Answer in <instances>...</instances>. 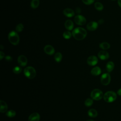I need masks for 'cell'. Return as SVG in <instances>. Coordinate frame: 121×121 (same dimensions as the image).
<instances>
[{"label": "cell", "instance_id": "6da1fadb", "mask_svg": "<svg viewBox=\"0 0 121 121\" xmlns=\"http://www.w3.org/2000/svg\"><path fill=\"white\" fill-rule=\"evenodd\" d=\"M72 35L75 39L77 40H82L86 37L87 32L84 28L78 27L75 28L72 31Z\"/></svg>", "mask_w": 121, "mask_h": 121}, {"label": "cell", "instance_id": "7a4b0ae2", "mask_svg": "<svg viewBox=\"0 0 121 121\" xmlns=\"http://www.w3.org/2000/svg\"><path fill=\"white\" fill-rule=\"evenodd\" d=\"M8 39L10 43L14 45H17L19 42V37L17 32L11 31L8 35Z\"/></svg>", "mask_w": 121, "mask_h": 121}, {"label": "cell", "instance_id": "3957f363", "mask_svg": "<svg viewBox=\"0 0 121 121\" xmlns=\"http://www.w3.org/2000/svg\"><path fill=\"white\" fill-rule=\"evenodd\" d=\"M104 100L107 103H111L114 101L116 98L117 95L113 91H107L104 95Z\"/></svg>", "mask_w": 121, "mask_h": 121}, {"label": "cell", "instance_id": "277c9868", "mask_svg": "<svg viewBox=\"0 0 121 121\" xmlns=\"http://www.w3.org/2000/svg\"><path fill=\"white\" fill-rule=\"evenodd\" d=\"M24 73L25 76L29 79L34 78L35 77L36 73L34 68L31 66H29L26 68L24 69Z\"/></svg>", "mask_w": 121, "mask_h": 121}, {"label": "cell", "instance_id": "5b68a950", "mask_svg": "<svg viewBox=\"0 0 121 121\" xmlns=\"http://www.w3.org/2000/svg\"><path fill=\"white\" fill-rule=\"evenodd\" d=\"M90 95L93 99L97 101L101 99L104 96L102 91L99 89H95L92 90Z\"/></svg>", "mask_w": 121, "mask_h": 121}, {"label": "cell", "instance_id": "8992f818", "mask_svg": "<svg viewBox=\"0 0 121 121\" xmlns=\"http://www.w3.org/2000/svg\"><path fill=\"white\" fill-rule=\"evenodd\" d=\"M74 21L78 25L82 26L86 24V19L84 16L81 15H78L75 17Z\"/></svg>", "mask_w": 121, "mask_h": 121}, {"label": "cell", "instance_id": "52a82bcc", "mask_svg": "<svg viewBox=\"0 0 121 121\" xmlns=\"http://www.w3.org/2000/svg\"><path fill=\"white\" fill-rule=\"evenodd\" d=\"M111 81V76L108 73L103 74L101 77V82L104 86L108 85Z\"/></svg>", "mask_w": 121, "mask_h": 121}, {"label": "cell", "instance_id": "ba28073f", "mask_svg": "<svg viewBox=\"0 0 121 121\" xmlns=\"http://www.w3.org/2000/svg\"><path fill=\"white\" fill-rule=\"evenodd\" d=\"M17 62L20 66L24 67L27 64V60L25 56L23 55H21L18 57Z\"/></svg>", "mask_w": 121, "mask_h": 121}, {"label": "cell", "instance_id": "9c48e42d", "mask_svg": "<svg viewBox=\"0 0 121 121\" xmlns=\"http://www.w3.org/2000/svg\"><path fill=\"white\" fill-rule=\"evenodd\" d=\"M98 24L95 21H91L89 22L86 25L87 29L91 31H94L98 27Z\"/></svg>", "mask_w": 121, "mask_h": 121}, {"label": "cell", "instance_id": "30bf717a", "mask_svg": "<svg viewBox=\"0 0 121 121\" xmlns=\"http://www.w3.org/2000/svg\"><path fill=\"white\" fill-rule=\"evenodd\" d=\"M98 62V59L95 56H89L87 59V63L90 66H95Z\"/></svg>", "mask_w": 121, "mask_h": 121}, {"label": "cell", "instance_id": "8fae6325", "mask_svg": "<svg viewBox=\"0 0 121 121\" xmlns=\"http://www.w3.org/2000/svg\"><path fill=\"white\" fill-rule=\"evenodd\" d=\"M98 56L102 60H106L109 58V54L105 51H101L98 52Z\"/></svg>", "mask_w": 121, "mask_h": 121}, {"label": "cell", "instance_id": "7c38bea8", "mask_svg": "<svg viewBox=\"0 0 121 121\" xmlns=\"http://www.w3.org/2000/svg\"><path fill=\"white\" fill-rule=\"evenodd\" d=\"M44 52L48 55H52L54 52L55 50L54 48L51 45H47L44 47Z\"/></svg>", "mask_w": 121, "mask_h": 121}, {"label": "cell", "instance_id": "4fadbf2b", "mask_svg": "<svg viewBox=\"0 0 121 121\" xmlns=\"http://www.w3.org/2000/svg\"><path fill=\"white\" fill-rule=\"evenodd\" d=\"M64 15L68 17H71L74 16L75 12L74 10L69 8H66L63 10Z\"/></svg>", "mask_w": 121, "mask_h": 121}, {"label": "cell", "instance_id": "5bb4252c", "mask_svg": "<svg viewBox=\"0 0 121 121\" xmlns=\"http://www.w3.org/2000/svg\"><path fill=\"white\" fill-rule=\"evenodd\" d=\"M40 118V115L38 113L34 112L29 116L28 121H39Z\"/></svg>", "mask_w": 121, "mask_h": 121}, {"label": "cell", "instance_id": "9a60e30c", "mask_svg": "<svg viewBox=\"0 0 121 121\" xmlns=\"http://www.w3.org/2000/svg\"><path fill=\"white\" fill-rule=\"evenodd\" d=\"M64 26L67 30H68L69 31H70V30H72V29L74 27V24L71 20L68 19L65 21Z\"/></svg>", "mask_w": 121, "mask_h": 121}, {"label": "cell", "instance_id": "2e32d148", "mask_svg": "<svg viewBox=\"0 0 121 121\" xmlns=\"http://www.w3.org/2000/svg\"><path fill=\"white\" fill-rule=\"evenodd\" d=\"M0 112L1 113H3L8 109V105L3 100L0 101Z\"/></svg>", "mask_w": 121, "mask_h": 121}, {"label": "cell", "instance_id": "e0dca14e", "mask_svg": "<svg viewBox=\"0 0 121 121\" xmlns=\"http://www.w3.org/2000/svg\"><path fill=\"white\" fill-rule=\"evenodd\" d=\"M101 73V69L99 67H95L91 71V73L94 76H98Z\"/></svg>", "mask_w": 121, "mask_h": 121}, {"label": "cell", "instance_id": "ac0fdd59", "mask_svg": "<svg viewBox=\"0 0 121 121\" xmlns=\"http://www.w3.org/2000/svg\"><path fill=\"white\" fill-rule=\"evenodd\" d=\"M114 67V64L112 61H109L107 62L106 65V70L108 72H110L113 69Z\"/></svg>", "mask_w": 121, "mask_h": 121}, {"label": "cell", "instance_id": "d6986e66", "mask_svg": "<svg viewBox=\"0 0 121 121\" xmlns=\"http://www.w3.org/2000/svg\"><path fill=\"white\" fill-rule=\"evenodd\" d=\"M88 114L90 117L94 118L97 116L98 113L94 109H91L88 111Z\"/></svg>", "mask_w": 121, "mask_h": 121}, {"label": "cell", "instance_id": "ffe728a7", "mask_svg": "<svg viewBox=\"0 0 121 121\" xmlns=\"http://www.w3.org/2000/svg\"><path fill=\"white\" fill-rule=\"evenodd\" d=\"M99 47L100 48L103 50H107L110 48V45L109 43L107 42H103L99 44Z\"/></svg>", "mask_w": 121, "mask_h": 121}, {"label": "cell", "instance_id": "44dd1931", "mask_svg": "<svg viewBox=\"0 0 121 121\" xmlns=\"http://www.w3.org/2000/svg\"><path fill=\"white\" fill-rule=\"evenodd\" d=\"M39 0H32L31 2V6L33 9H36L39 6Z\"/></svg>", "mask_w": 121, "mask_h": 121}, {"label": "cell", "instance_id": "7402d4cb", "mask_svg": "<svg viewBox=\"0 0 121 121\" xmlns=\"http://www.w3.org/2000/svg\"><path fill=\"white\" fill-rule=\"evenodd\" d=\"M62 58V56L60 52H58L55 53L54 55V59L56 62H60Z\"/></svg>", "mask_w": 121, "mask_h": 121}, {"label": "cell", "instance_id": "603a6c76", "mask_svg": "<svg viewBox=\"0 0 121 121\" xmlns=\"http://www.w3.org/2000/svg\"><path fill=\"white\" fill-rule=\"evenodd\" d=\"M95 8L97 10L101 11L103 9L104 6H103V5L101 3H100L99 2H96L95 3Z\"/></svg>", "mask_w": 121, "mask_h": 121}, {"label": "cell", "instance_id": "cb8c5ba5", "mask_svg": "<svg viewBox=\"0 0 121 121\" xmlns=\"http://www.w3.org/2000/svg\"><path fill=\"white\" fill-rule=\"evenodd\" d=\"M72 35V33L70 32H69V30L65 31L63 34V37H64V38L66 39H70Z\"/></svg>", "mask_w": 121, "mask_h": 121}, {"label": "cell", "instance_id": "d4e9b609", "mask_svg": "<svg viewBox=\"0 0 121 121\" xmlns=\"http://www.w3.org/2000/svg\"><path fill=\"white\" fill-rule=\"evenodd\" d=\"M16 112L14 110H9V111H8L6 113V115L10 118H12L14 116H15L16 115Z\"/></svg>", "mask_w": 121, "mask_h": 121}, {"label": "cell", "instance_id": "484cf974", "mask_svg": "<svg viewBox=\"0 0 121 121\" xmlns=\"http://www.w3.org/2000/svg\"><path fill=\"white\" fill-rule=\"evenodd\" d=\"M23 29H24V25L20 23V24H18L16 26V31L17 32H21V31H23Z\"/></svg>", "mask_w": 121, "mask_h": 121}, {"label": "cell", "instance_id": "4316f807", "mask_svg": "<svg viewBox=\"0 0 121 121\" xmlns=\"http://www.w3.org/2000/svg\"><path fill=\"white\" fill-rule=\"evenodd\" d=\"M93 103V101L92 99L90 98H88L86 100L85 102V104L86 106H90L92 105Z\"/></svg>", "mask_w": 121, "mask_h": 121}, {"label": "cell", "instance_id": "83f0119b", "mask_svg": "<svg viewBox=\"0 0 121 121\" xmlns=\"http://www.w3.org/2000/svg\"><path fill=\"white\" fill-rule=\"evenodd\" d=\"M13 72L14 73L18 74H19V73H20L21 72L22 69H21V68L20 67L16 66V67L14 68V69H13Z\"/></svg>", "mask_w": 121, "mask_h": 121}, {"label": "cell", "instance_id": "f1b7e54d", "mask_svg": "<svg viewBox=\"0 0 121 121\" xmlns=\"http://www.w3.org/2000/svg\"><path fill=\"white\" fill-rule=\"evenodd\" d=\"M95 0H82V2L85 4L87 5H89L92 4L93 3H94Z\"/></svg>", "mask_w": 121, "mask_h": 121}, {"label": "cell", "instance_id": "f546056e", "mask_svg": "<svg viewBox=\"0 0 121 121\" xmlns=\"http://www.w3.org/2000/svg\"><path fill=\"white\" fill-rule=\"evenodd\" d=\"M5 60L8 61H11L12 60V58L10 56H7L5 57Z\"/></svg>", "mask_w": 121, "mask_h": 121}, {"label": "cell", "instance_id": "4dcf8cb0", "mask_svg": "<svg viewBox=\"0 0 121 121\" xmlns=\"http://www.w3.org/2000/svg\"><path fill=\"white\" fill-rule=\"evenodd\" d=\"M4 52H2L0 51V60H1L3 59V58L4 57Z\"/></svg>", "mask_w": 121, "mask_h": 121}, {"label": "cell", "instance_id": "1f68e13d", "mask_svg": "<svg viewBox=\"0 0 121 121\" xmlns=\"http://www.w3.org/2000/svg\"><path fill=\"white\" fill-rule=\"evenodd\" d=\"M104 22V20L103 19H100L98 22V24H103V23Z\"/></svg>", "mask_w": 121, "mask_h": 121}, {"label": "cell", "instance_id": "d6a6232c", "mask_svg": "<svg viewBox=\"0 0 121 121\" xmlns=\"http://www.w3.org/2000/svg\"><path fill=\"white\" fill-rule=\"evenodd\" d=\"M76 12L77 13H79L80 12V8H77L76 9Z\"/></svg>", "mask_w": 121, "mask_h": 121}, {"label": "cell", "instance_id": "836d02e7", "mask_svg": "<svg viewBox=\"0 0 121 121\" xmlns=\"http://www.w3.org/2000/svg\"><path fill=\"white\" fill-rule=\"evenodd\" d=\"M117 94L120 96H121V88L119 89L117 91Z\"/></svg>", "mask_w": 121, "mask_h": 121}, {"label": "cell", "instance_id": "e575fe53", "mask_svg": "<svg viewBox=\"0 0 121 121\" xmlns=\"http://www.w3.org/2000/svg\"><path fill=\"white\" fill-rule=\"evenodd\" d=\"M118 5L121 8V0H118Z\"/></svg>", "mask_w": 121, "mask_h": 121}, {"label": "cell", "instance_id": "d590c367", "mask_svg": "<svg viewBox=\"0 0 121 121\" xmlns=\"http://www.w3.org/2000/svg\"><path fill=\"white\" fill-rule=\"evenodd\" d=\"M86 121H93V120H87Z\"/></svg>", "mask_w": 121, "mask_h": 121}, {"label": "cell", "instance_id": "8d00e7d4", "mask_svg": "<svg viewBox=\"0 0 121 121\" xmlns=\"http://www.w3.org/2000/svg\"></svg>", "mask_w": 121, "mask_h": 121}, {"label": "cell", "instance_id": "74e56055", "mask_svg": "<svg viewBox=\"0 0 121 121\" xmlns=\"http://www.w3.org/2000/svg\"></svg>", "mask_w": 121, "mask_h": 121}]
</instances>
